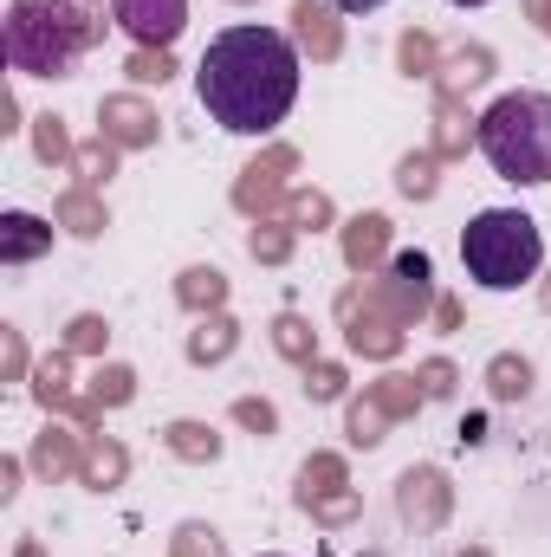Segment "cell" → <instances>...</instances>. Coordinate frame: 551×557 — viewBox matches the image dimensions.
Returning a JSON list of instances; mask_svg holds the SVG:
<instances>
[{"mask_svg":"<svg viewBox=\"0 0 551 557\" xmlns=\"http://www.w3.org/2000/svg\"><path fill=\"white\" fill-rule=\"evenodd\" d=\"M396 65H403V78H434V72H441V46H434V33L409 26V33L396 39Z\"/></svg>","mask_w":551,"mask_h":557,"instance_id":"obj_33","label":"cell"},{"mask_svg":"<svg viewBox=\"0 0 551 557\" xmlns=\"http://www.w3.org/2000/svg\"><path fill=\"white\" fill-rule=\"evenodd\" d=\"M13 131H20V98L7 91V98H0V137H13Z\"/></svg>","mask_w":551,"mask_h":557,"instance_id":"obj_43","label":"cell"},{"mask_svg":"<svg viewBox=\"0 0 551 557\" xmlns=\"http://www.w3.org/2000/svg\"><path fill=\"white\" fill-rule=\"evenodd\" d=\"M33 156L46 162V169H72V156H78V143H72V131H65V117H33Z\"/></svg>","mask_w":551,"mask_h":557,"instance_id":"obj_32","label":"cell"},{"mask_svg":"<svg viewBox=\"0 0 551 557\" xmlns=\"http://www.w3.org/2000/svg\"><path fill=\"white\" fill-rule=\"evenodd\" d=\"M20 473H26V460L7 454V460H0V499H20Z\"/></svg>","mask_w":551,"mask_h":557,"instance_id":"obj_42","label":"cell"},{"mask_svg":"<svg viewBox=\"0 0 551 557\" xmlns=\"http://www.w3.org/2000/svg\"><path fill=\"white\" fill-rule=\"evenodd\" d=\"M461 267L480 292H519L546 267V234L519 208H480L461 227Z\"/></svg>","mask_w":551,"mask_h":557,"instance_id":"obj_4","label":"cell"},{"mask_svg":"<svg viewBox=\"0 0 551 557\" xmlns=\"http://www.w3.org/2000/svg\"><path fill=\"white\" fill-rule=\"evenodd\" d=\"M78 460H85V428H65V421H46L26 447V467L52 486V480H78Z\"/></svg>","mask_w":551,"mask_h":557,"instance_id":"obj_11","label":"cell"},{"mask_svg":"<svg viewBox=\"0 0 551 557\" xmlns=\"http://www.w3.org/2000/svg\"><path fill=\"white\" fill-rule=\"evenodd\" d=\"M131 480V447L118 434H85V460H78V486L91 493H111Z\"/></svg>","mask_w":551,"mask_h":557,"instance_id":"obj_16","label":"cell"},{"mask_svg":"<svg viewBox=\"0 0 551 557\" xmlns=\"http://www.w3.org/2000/svg\"><path fill=\"white\" fill-rule=\"evenodd\" d=\"M124 78H131V85H169V78H175V59H169V52H162V46H137V52H131V59H124Z\"/></svg>","mask_w":551,"mask_h":557,"instance_id":"obj_35","label":"cell"},{"mask_svg":"<svg viewBox=\"0 0 551 557\" xmlns=\"http://www.w3.org/2000/svg\"><path fill=\"white\" fill-rule=\"evenodd\" d=\"M292 247H298V227H285L279 214H267V221H254V227H247V253H254L260 267H285V260H292Z\"/></svg>","mask_w":551,"mask_h":557,"instance_id":"obj_30","label":"cell"},{"mask_svg":"<svg viewBox=\"0 0 551 557\" xmlns=\"http://www.w3.org/2000/svg\"><path fill=\"white\" fill-rule=\"evenodd\" d=\"M415 376H421V389H428V403H441V396H454V383H461V370H454L448 357H428V363H421Z\"/></svg>","mask_w":551,"mask_h":557,"instance_id":"obj_40","label":"cell"},{"mask_svg":"<svg viewBox=\"0 0 551 557\" xmlns=\"http://www.w3.org/2000/svg\"><path fill=\"white\" fill-rule=\"evenodd\" d=\"M111 20L137 39V46H175L188 26V0H111Z\"/></svg>","mask_w":551,"mask_h":557,"instance_id":"obj_9","label":"cell"},{"mask_svg":"<svg viewBox=\"0 0 551 557\" xmlns=\"http://www.w3.org/2000/svg\"><path fill=\"white\" fill-rule=\"evenodd\" d=\"M493 78V52L487 46H454V52H441V72H434V91H474V85H487Z\"/></svg>","mask_w":551,"mask_h":557,"instance_id":"obj_20","label":"cell"},{"mask_svg":"<svg viewBox=\"0 0 551 557\" xmlns=\"http://www.w3.org/2000/svg\"><path fill=\"white\" fill-rule=\"evenodd\" d=\"M480 156L513 188L551 182V91H506V98H493L480 111Z\"/></svg>","mask_w":551,"mask_h":557,"instance_id":"obj_3","label":"cell"},{"mask_svg":"<svg viewBox=\"0 0 551 557\" xmlns=\"http://www.w3.org/2000/svg\"><path fill=\"white\" fill-rule=\"evenodd\" d=\"M118 156H124V149H118L111 137H85V143H78V156H72L78 188H98V195H105V182L118 175Z\"/></svg>","mask_w":551,"mask_h":557,"instance_id":"obj_27","label":"cell"},{"mask_svg":"<svg viewBox=\"0 0 551 557\" xmlns=\"http://www.w3.org/2000/svg\"><path fill=\"white\" fill-rule=\"evenodd\" d=\"M52 234H59V221H39L26 208L0 214V267H33L39 253H52Z\"/></svg>","mask_w":551,"mask_h":557,"instance_id":"obj_14","label":"cell"},{"mask_svg":"<svg viewBox=\"0 0 551 557\" xmlns=\"http://www.w3.org/2000/svg\"><path fill=\"white\" fill-rule=\"evenodd\" d=\"M195 98L228 137H273L298 104V46L279 26H228L195 65Z\"/></svg>","mask_w":551,"mask_h":557,"instance_id":"obj_1","label":"cell"},{"mask_svg":"<svg viewBox=\"0 0 551 557\" xmlns=\"http://www.w3.org/2000/svg\"><path fill=\"white\" fill-rule=\"evenodd\" d=\"M273 350L285 363H318V331H311V318H298V311H279L273 318Z\"/></svg>","mask_w":551,"mask_h":557,"instance_id":"obj_28","label":"cell"},{"mask_svg":"<svg viewBox=\"0 0 551 557\" xmlns=\"http://www.w3.org/2000/svg\"><path fill=\"white\" fill-rule=\"evenodd\" d=\"M487 389H493V403H526V396H532V357L500 350V357L487 363Z\"/></svg>","mask_w":551,"mask_h":557,"instance_id":"obj_26","label":"cell"},{"mask_svg":"<svg viewBox=\"0 0 551 557\" xmlns=\"http://www.w3.org/2000/svg\"><path fill=\"white\" fill-rule=\"evenodd\" d=\"M344 486H351L344 454H311V460L298 467V506H311V499H325V493H344Z\"/></svg>","mask_w":551,"mask_h":557,"instance_id":"obj_29","label":"cell"},{"mask_svg":"<svg viewBox=\"0 0 551 557\" xmlns=\"http://www.w3.org/2000/svg\"><path fill=\"white\" fill-rule=\"evenodd\" d=\"M305 512H311L318 525H351V519L364 512V493H357V486H344V493H325V499H311Z\"/></svg>","mask_w":551,"mask_h":557,"instance_id":"obj_38","label":"cell"},{"mask_svg":"<svg viewBox=\"0 0 551 557\" xmlns=\"http://www.w3.org/2000/svg\"><path fill=\"white\" fill-rule=\"evenodd\" d=\"M364 292L390 311V318H403V324H421L428 311H434V260L415 247V253H396L390 260V278H364Z\"/></svg>","mask_w":551,"mask_h":557,"instance_id":"obj_6","label":"cell"},{"mask_svg":"<svg viewBox=\"0 0 551 557\" xmlns=\"http://www.w3.org/2000/svg\"><path fill=\"white\" fill-rule=\"evenodd\" d=\"M26 389H33V403H39L46 416H65V409L78 403V383H72V350H65V344H59V350H46V357L33 363V383H26Z\"/></svg>","mask_w":551,"mask_h":557,"instance_id":"obj_17","label":"cell"},{"mask_svg":"<svg viewBox=\"0 0 551 557\" xmlns=\"http://www.w3.org/2000/svg\"><path fill=\"white\" fill-rule=\"evenodd\" d=\"M188 363L195 370H215V363H228L234 350H241V324L228 318V311H208V318H195V331H188Z\"/></svg>","mask_w":551,"mask_h":557,"instance_id":"obj_19","label":"cell"},{"mask_svg":"<svg viewBox=\"0 0 551 557\" xmlns=\"http://www.w3.org/2000/svg\"><path fill=\"white\" fill-rule=\"evenodd\" d=\"M390 421H396V416H390V409L377 403V389L364 383V396H351V403H344V441L370 454V447H383V428H390Z\"/></svg>","mask_w":551,"mask_h":557,"instance_id":"obj_22","label":"cell"},{"mask_svg":"<svg viewBox=\"0 0 551 557\" xmlns=\"http://www.w3.org/2000/svg\"><path fill=\"white\" fill-rule=\"evenodd\" d=\"M519 7H526V20H532V26L551 39V0H519Z\"/></svg>","mask_w":551,"mask_h":557,"instance_id":"obj_45","label":"cell"},{"mask_svg":"<svg viewBox=\"0 0 551 557\" xmlns=\"http://www.w3.org/2000/svg\"><path fill=\"white\" fill-rule=\"evenodd\" d=\"M338 247H344V267L357 278H370L390 260V214H351L338 227Z\"/></svg>","mask_w":551,"mask_h":557,"instance_id":"obj_13","label":"cell"},{"mask_svg":"<svg viewBox=\"0 0 551 557\" xmlns=\"http://www.w3.org/2000/svg\"><path fill=\"white\" fill-rule=\"evenodd\" d=\"M85 396L98 409H124V403H137V370L131 363H98V376L85 383Z\"/></svg>","mask_w":551,"mask_h":557,"instance_id":"obj_31","label":"cell"},{"mask_svg":"<svg viewBox=\"0 0 551 557\" xmlns=\"http://www.w3.org/2000/svg\"><path fill=\"white\" fill-rule=\"evenodd\" d=\"M338 318H344V344H351V357L390 363V357H403V344H409V324H403V318H390V311L364 292V278L338 298Z\"/></svg>","mask_w":551,"mask_h":557,"instance_id":"obj_5","label":"cell"},{"mask_svg":"<svg viewBox=\"0 0 551 557\" xmlns=\"http://www.w3.org/2000/svg\"><path fill=\"white\" fill-rule=\"evenodd\" d=\"M175 305L195 311V318L228 311V273H221V267H188V273L175 278Z\"/></svg>","mask_w":551,"mask_h":557,"instance_id":"obj_21","label":"cell"},{"mask_svg":"<svg viewBox=\"0 0 551 557\" xmlns=\"http://www.w3.org/2000/svg\"><path fill=\"white\" fill-rule=\"evenodd\" d=\"M539 311H546V318H551V273L539 278Z\"/></svg>","mask_w":551,"mask_h":557,"instance_id":"obj_48","label":"cell"},{"mask_svg":"<svg viewBox=\"0 0 551 557\" xmlns=\"http://www.w3.org/2000/svg\"><path fill=\"white\" fill-rule=\"evenodd\" d=\"M467 143H480V117L467 111V98H454V91H434V156L441 162H461L467 156Z\"/></svg>","mask_w":551,"mask_h":557,"instance_id":"obj_15","label":"cell"},{"mask_svg":"<svg viewBox=\"0 0 551 557\" xmlns=\"http://www.w3.org/2000/svg\"><path fill=\"white\" fill-rule=\"evenodd\" d=\"M396 512H403V525H415V532H441L448 512H454L448 473H441V467H409V473L396 480Z\"/></svg>","mask_w":551,"mask_h":557,"instance_id":"obj_8","label":"cell"},{"mask_svg":"<svg viewBox=\"0 0 551 557\" xmlns=\"http://www.w3.org/2000/svg\"><path fill=\"white\" fill-rule=\"evenodd\" d=\"M162 447H169L175 460H188V467L221 460V434H215L208 421H169V428H162Z\"/></svg>","mask_w":551,"mask_h":557,"instance_id":"obj_23","label":"cell"},{"mask_svg":"<svg viewBox=\"0 0 551 557\" xmlns=\"http://www.w3.org/2000/svg\"><path fill=\"white\" fill-rule=\"evenodd\" d=\"M344 389H351L344 363H331V357L305 363V396H311V403H344Z\"/></svg>","mask_w":551,"mask_h":557,"instance_id":"obj_37","label":"cell"},{"mask_svg":"<svg viewBox=\"0 0 551 557\" xmlns=\"http://www.w3.org/2000/svg\"><path fill=\"white\" fill-rule=\"evenodd\" d=\"M0 357H7V383H26V337H20V324H0Z\"/></svg>","mask_w":551,"mask_h":557,"instance_id":"obj_41","label":"cell"},{"mask_svg":"<svg viewBox=\"0 0 551 557\" xmlns=\"http://www.w3.org/2000/svg\"><path fill=\"white\" fill-rule=\"evenodd\" d=\"M285 20H292V46H298V52H311L318 65H331V59L344 52V20H338V7H331V0H298Z\"/></svg>","mask_w":551,"mask_h":557,"instance_id":"obj_12","label":"cell"},{"mask_svg":"<svg viewBox=\"0 0 551 557\" xmlns=\"http://www.w3.org/2000/svg\"><path fill=\"white\" fill-rule=\"evenodd\" d=\"M292 169H298V149H285V143H273L267 156H254V162L241 169V182H234V208H241L247 221L279 214L285 195H292Z\"/></svg>","mask_w":551,"mask_h":557,"instance_id":"obj_7","label":"cell"},{"mask_svg":"<svg viewBox=\"0 0 551 557\" xmlns=\"http://www.w3.org/2000/svg\"><path fill=\"white\" fill-rule=\"evenodd\" d=\"M13 557H46V545H39V539H20V545H13Z\"/></svg>","mask_w":551,"mask_h":557,"instance_id":"obj_47","label":"cell"},{"mask_svg":"<svg viewBox=\"0 0 551 557\" xmlns=\"http://www.w3.org/2000/svg\"><path fill=\"white\" fill-rule=\"evenodd\" d=\"M279 221H285V227H298V234H325V227L338 221V208H331V195H325V188H292V195H285V208H279Z\"/></svg>","mask_w":551,"mask_h":557,"instance_id":"obj_25","label":"cell"},{"mask_svg":"<svg viewBox=\"0 0 551 557\" xmlns=\"http://www.w3.org/2000/svg\"><path fill=\"white\" fill-rule=\"evenodd\" d=\"M52 221H59L72 240H98V234L111 227V208H105V195H98V188H78V182H72V188L52 201Z\"/></svg>","mask_w":551,"mask_h":557,"instance_id":"obj_18","label":"cell"},{"mask_svg":"<svg viewBox=\"0 0 551 557\" xmlns=\"http://www.w3.org/2000/svg\"><path fill=\"white\" fill-rule=\"evenodd\" d=\"M98 137H111L118 149H149L162 137V117L137 91H111V98H98Z\"/></svg>","mask_w":551,"mask_h":557,"instance_id":"obj_10","label":"cell"},{"mask_svg":"<svg viewBox=\"0 0 551 557\" xmlns=\"http://www.w3.org/2000/svg\"><path fill=\"white\" fill-rule=\"evenodd\" d=\"M461 557H493V552H487V545H467V552H461Z\"/></svg>","mask_w":551,"mask_h":557,"instance_id":"obj_49","label":"cell"},{"mask_svg":"<svg viewBox=\"0 0 551 557\" xmlns=\"http://www.w3.org/2000/svg\"><path fill=\"white\" fill-rule=\"evenodd\" d=\"M434 324H441V331H461V305H454V298H434Z\"/></svg>","mask_w":551,"mask_h":557,"instance_id":"obj_44","label":"cell"},{"mask_svg":"<svg viewBox=\"0 0 551 557\" xmlns=\"http://www.w3.org/2000/svg\"><path fill=\"white\" fill-rule=\"evenodd\" d=\"M234 421H241L247 434H260V441L279 434V409L267 403V396H234Z\"/></svg>","mask_w":551,"mask_h":557,"instance_id":"obj_39","label":"cell"},{"mask_svg":"<svg viewBox=\"0 0 551 557\" xmlns=\"http://www.w3.org/2000/svg\"><path fill=\"white\" fill-rule=\"evenodd\" d=\"M105 26V0H13L0 20V52L20 78H65Z\"/></svg>","mask_w":551,"mask_h":557,"instance_id":"obj_2","label":"cell"},{"mask_svg":"<svg viewBox=\"0 0 551 557\" xmlns=\"http://www.w3.org/2000/svg\"><path fill=\"white\" fill-rule=\"evenodd\" d=\"M396 195H403V201H434V195H441V156H434V149H409V156L396 162Z\"/></svg>","mask_w":551,"mask_h":557,"instance_id":"obj_24","label":"cell"},{"mask_svg":"<svg viewBox=\"0 0 551 557\" xmlns=\"http://www.w3.org/2000/svg\"><path fill=\"white\" fill-rule=\"evenodd\" d=\"M65 350H72V357H105V350H111V324H105L98 311H78V318L65 324Z\"/></svg>","mask_w":551,"mask_h":557,"instance_id":"obj_34","label":"cell"},{"mask_svg":"<svg viewBox=\"0 0 551 557\" xmlns=\"http://www.w3.org/2000/svg\"><path fill=\"white\" fill-rule=\"evenodd\" d=\"M260 557H279V552H260Z\"/></svg>","mask_w":551,"mask_h":557,"instance_id":"obj_51","label":"cell"},{"mask_svg":"<svg viewBox=\"0 0 551 557\" xmlns=\"http://www.w3.org/2000/svg\"><path fill=\"white\" fill-rule=\"evenodd\" d=\"M338 13H370V7H383V0H331Z\"/></svg>","mask_w":551,"mask_h":557,"instance_id":"obj_46","label":"cell"},{"mask_svg":"<svg viewBox=\"0 0 551 557\" xmlns=\"http://www.w3.org/2000/svg\"><path fill=\"white\" fill-rule=\"evenodd\" d=\"M169 557H228V545H221V532H215V525L188 519V525H175V539H169Z\"/></svg>","mask_w":551,"mask_h":557,"instance_id":"obj_36","label":"cell"},{"mask_svg":"<svg viewBox=\"0 0 551 557\" xmlns=\"http://www.w3.org/2000/svg\"><path fill=\"white\" fill-rule=\"evenodd\" d=\"M454 7H487V0H454Z\"/></svg>","mask_w":551,"mask_h":557,"instance_id":"obj_50","label":"cell"}]
</instances>
